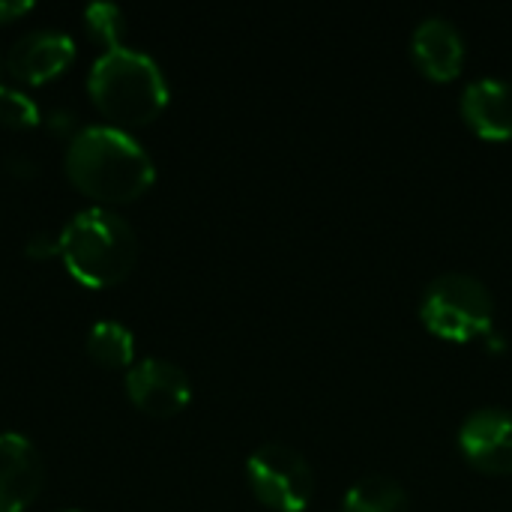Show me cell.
I'll use <instances>...</instances> for the list:
<instances>
[{
  "label": "cell",
  "mask_w": 512,
  "mask_h": 512,
  "mask_svg": "<svg viewBox=\"0 0 512 512\" xmlns=\"http://www.w3.org/2000/svg\"><path fill=\"white\" fill-rule=\"evenodd\" d=\"M87 93L96 111L120 126H147L168 105V81L159 63L126 45L102 51L87 75Z\"/></svg>",
  "instance_id": "2"
},
{
  "label": "cell",
  "mask_w": 512,
  "mask_h": 512,
  "mask_svg": "<svg viewBox=\"0 0 512 512\" xmlns=\"http://www.w3.org/2000/svg\"><path fill=\"white\" fill-rule=\"evenodd\" d=\"M60 258L78 285L93 291L114 288L138 264V237L114 210L90 207L60 231Z\"/></svg>",
  "instance_id": "3"
},
{
  "label": "cell",
  "mask_w": 512,
  "mask_h": 512,
  "mask_svg": "<svg viewBox=\"0 0 512 512\" xmlns=\"http://www.w3.org/2000/svg\"><path fill=\"white\" fill-rule=\"evenodd\" d=\"M411 54H414L417 66L429 78L450 81V78H456L462 72V63H465V36H462V30L450 18L429 15L411 33Z\"/></svg>",
  "instance_id": "11"
},
{
  "label": "cell",
  "mask_w": 512,
  "mask_h": 512,
  "mask_svg": "<svg viewBox=\"0 0 512 512\" xmlns=\"http://www.w3.org/2000/svg\"><path fill=\"white\" fill-rule=\"evenodd\" d=\"M30 9H33V3H9V0H0V24H9L15 18H24Z\"/></svg>",
  "instance_id": "17"
},
{
  "label": "cell",
  "mask_w": 512,
  "mask_h": 512,
  "mask_svg": "<svg viewBox=\"0 0 512 512\" xmlns=\"http://www.w3.org/2000/svg\"><path fill=\"white\" fill-rule=\"evenodd\" d=\"M459 450L483 474H512V408L486 405L471 411L459 426Z\"/></svg>",
  "instance_id": "7"
},
{
  "label": "cell",
  "mask_w": 512,
  "mask_h": 512,
  "mask_svg": "<svg viewBox=\"0 0 512 512\" xmlns=\"http://www.w3.org/2000/svg\"><path fill=\"white\" fill-rule=\"evenodd\" d=\"M252 495L276 512H303L315 495V471L288 444H261L246 459Z\"/></svg>",
  "instance_id": "5"
},
{
  "label": "cell",
  "mask_w": 512,
  "mask_h": 512,
  "mask_svg": "<svg viewBox=\"0 0 512 512\" xmlns=\"http://www.w3.org/2000/svg\"><path fill=\"white\" fill-rule=\"evenodd\" d=\"M39 108L30 96H24L21 90L3 87L0 84V126L6 129H33L39 126Z\"/></svg>",
  "instance_id": "15"
},
{
  "label": "cell",
  "mask_w": 512,
  "mask_h": 512,
  "mask_svg": "<svg viewBox=\"0 0 512 512\" xmlns=\"http://www.w3.org/2000/svg\"><path fill=\"white\" fill-rule=\"evenodd\" d=\"M462 117L486 141L512 138V81L483 75L462 90Z\"/></svg>",
  "instance_id": "10"
},
{
  "label": "cell",
  "mask_w": 512,
  "mask_h": 512,
  "mask_svg": "<svg viewBox=\"0 0 512 512\" xmlns=\"http://www.w3.org/2000/svg\"><path fill=\"white\" fill-rule=\"evenodd\" d=\"M420 321L447 342H471L495 330V300L471 273H441L420 297Z\"/></svg>",
  "instance_id": "4"
},
{
  "label": "cell",
  "mask_w": 512,
  "mask_h": 512,
  "mask_svg": "<svg viewBox=\"0 0 512 512\" xmlns=\"http://www.w3.org/2000/svg\"><path fill=\"white\" fill-rule=\"evenodd\" d=\"M84 27L87 33L105 48H120L123 45V33H126V15L120 6L114 3H93L84 9Z\"/></svg>",
  "instance_id": "14"
},
{
  "label": "cell",
  "mask_w": 512,
  "mask_h": 512,
  "mask_svg": "<svg viewBox=\"0 0 512 512\" xmlns=\"http://www.w3.org/2000/svg\"><path fill=\"white\" fill-rule=\"evenodd\" d=\"M72 60H75V42L66 33L33 30L12 45L6 66L15 81L39 87V84H48L57 75H63L72 66Z\"/></svg>",
  "instance_id": "8"
},
{
  "label": "cell",
  "mask_w": 512,
  "mask_h": 512,
  "mask_svg": "<svg viewBox=\"0 0 512 512\" xmlns=\"http://www.w3.org/2000/svg\"><path fill=\"white\" fill-rule=\"evenodd\" d=\"M63 168L81 195L108 207L138 201L156 180L147 150L114 126L81 129L66 147Z\"/></svg>",
  "instance_id": "1"
},
{
  "label": "cell",
  "mask_w": 512,
  "mask_h": 512,
  "mask_svg": "<svg viewBox=\"0 0 512 512\" xmlns=\"http://www.w3.org/2000/svg\"><path fill=\"white\" fill-rule=\"evenodd\" d=\"M42 459L21 435H0V512H24L42 492Z\"/></svg>",
  "instance_id": "9"
},
{
  "label": "cell",
  "mask_w": 512,
  "mask_h": 512,
  "mask_svg": "<svg viewBox=\"0 0 512 512\" xmlns=\"http://www.w3.org/2000/svg\"><path fill=\"white\" fill-rule=\"evenodd\" d=\"M87 357L102 369H132L135 339L117 321H99L87 333Z\"/></svg>",
  "instance_id": "13"
},
{
  "label": "cell",
  "mask_w": 512,
  "mask_h": 512,
  "mask_svg": "<svg viewBox=\"0 0 512 512\" xmlns=\"http://www.w3.org/2000/svg\"><path fill=\"white\" fill-rule=\"evenodd\" d=\"M66 512H69V510H66Z\"/></svg>",
  "instance_id": "18"
},
{
  "label": "cell",
  "mask_w": 512,
  "mask_h": 512,
  "mask_svg": "<svg viewBox=\"0 0 512 512\" xmlns=\"http://www.w3.org/2000/svg\"><path fill=\"white\" fill-rule=\"evenodd\" d=\"M342 512H411V501L393 477L369 474L345 492Z\"/></svg>",
  "instance_id": "12"
},
{
  "label": "cell",
  "mask_w": 512,
  "mask_h": 512,
  "mask_svg": "<svg viewBox=\"0 0 512 512\" xmlns=\"http://www.w3.org/2000/svg\"><path fill=\"white\" fill-rule=\"evenodd\" d=\"M27 258L33 261H45V258H57L60 255V234L51 237V234H33L24 246Z\"/></svg>",
  "instance_id": "16"
},
{
  "label": "cell",
  "mask_w": 512,
  "mask_h": 512,
  "mask_svg": "<svg viewBox=\"0 0 512 512\" xmlns=\"http://www.w3.org/2000/svg\"><path fill=\"white\" fill-rule=\"evenodd\" d=\"M126 396L141 414L165 420L177 417L192 402V384L180 366L147 357L141 363H132V369L126 372Z\"/></svg>",
  "instance_id": "6"
}]
</instances>
